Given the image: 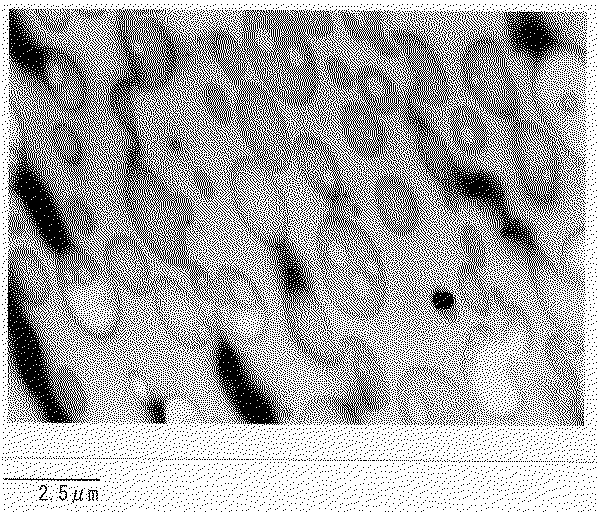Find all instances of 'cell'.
I'll return each instance as SVG.
<instances>
[{"instance_id":"6da1fadb","label":"cell","mask_w":598,"mask_h":512,"mask_svg":"<svg viewBox=\"0 0 598 512\" xmlns=\"http://www.w3.org/2000/svg\"><path fill=\"white\" fill-rule=\"evenodd\" d=\"M317 254L336 305L352 318L375 317L386 295V270L368 233L354 220L329 213L318 230Z\"/></svg>"},{"instance_id":"7a4b0ae2","label":"cell","mask_w":598,"mask_h":512,"mask_svg":"<svg viewBox=\"0 0 598 512\" xmlns=\"http://www.w3.org/2000/svg\"><path fill=\"white\" fill-rule=\"evenodd\" d=\"M243 37L258 79L272 93L296 105L313 98L318 83L314 55L286 11H246Z\"/></svg>"},{"instance_id":"3957f363","label":"cell","mask_w":598,"mask_h":512,"mask_svg":"<svg viewBox=\"0 0 598 512\" xmlns=\"http://www.w3.org/2000/svg\"><path fill=\"white\" fill-rule=\"evenodd\" d=\"M269 251L279 279L287 330L294 345L314 364L338 372L341 340L335 336L303 259L289 240Z\"/></svg>"},{"instance_id":"277c9868","label":"cell","mask_w":598,"mask_h":512,"mask_svg":"<svg viewBox=\"0 0 598 512\" xmlns=\"http://www.w3.org/2000/svg\"><path fill=\"white\" fill-rule=\"evenodd\" d=\"M125 193L131 218L148 247L168 263L184 270L194 268L197 264L186 250V232L192 220L188 200L137 163L129 168Z\"/></svg>"},{"instance_id":"5b68a950","label":"cell","mask_w":598,"mask_h":512,"mask_svg":"<svg viewBox=\"0 0 598 512\" xmlns=\"http://www.w3.org/2000/svg\"><path fill=\"white\" fill-rule=\"evenodd\" d=\"M585 60L574 48L556 45L546 49L535 64L532 91L548 125L547 131L571 151V136L580 142L584 128Z\"/></svg>"},{"instance_id":"8992f818","label":"cell","mask_w":598,"mask_h":512,"mask_svg":"<svg viewBox=\"0 0 598 512\" xmlns=\"http://www.w3.org/2000/svg\"><path fill=\"white\" fill-rule=\"evenodd\" d=\"M58 278L64 307L78 329L96 340L111 338L118 330L122 309L109 273L71 246L60 252Z\"/></svg>"},{"instance_id":"52a82bcc","label":"cell","mask_w":598,"mask_h":512,"mask_svg":"<svg viewBox=\"0 0 598 512\" xmlns=\"http://www.w3.org/2000/svg\"><path fill=\"white\" fill-rule=\"evenodd\" d=\"M272 173L255 158L243 157L233 163L229 175L243 224L268 249L289 240L287 204Z\"/></svg>"},{"instance_id":"ba28073f","label":"cell","mask_w":598,"mask_h":512,"mask_svg":"<svg viewBox=\"0 0 598 512\" xmlns=\"http://www.w3.org/2000/svg\"><path fill=\"white\" fill-rule=\"evenodd\" d=\"M150 293L163 326L181 345L202 348L216 335L211 280L186 287L172 278L159 276L153 278Z\"/></svg>"},{"instance_id":"9c48e42d","label":"cell","mask_w":598,"mask_h":512,"mask_svg":"<svg viewBox=\"0 0 598 512\" xmlns=\"http://www.w3.org/2000/svg\"><path fill=\"white\" fill-rule=\"evenodd\" d=\"M217 329L233 343L257 346L267 337L270 317L256 282L236 267H224L213 279Z\"/></svg>"},{"instance_id":"30bf717a","label":"cell","mask_w":598,"mask_h":512,"mask_svg":"<svg viewBox=\"0 0 598 512\" xmlns=\"http://www.w3.org/2000/svg\"><path fill=\"white\" fill-rule=\"evenodd\" d=\"M511 143L524 196L541 210L554 208L561 189V165L556 140L538 124L518 121L512 130Z\"/></svg>"},{"instance_id":"8fae6325","label":"cell","mask_w":598,"mask_h":512,"mask_svg":"<svg viewBox=\"0 0 598 512\" xmlns=\"http://www.w3.org/2000/svg\"><path fill=\"white\" fill-rule=\"evenodd\" d=\"M237 111L254 158L272 172L285 169L291 159V143L284 119L270 95L258 83L243 87Z\"/></svg>"},{"instance_id":"7c38bea8","label":"cell","mask_w":598,"mask_h":512,"mask_svg":"<svg viewBox=\"0 0 598 512\" xmlns=\"http://www.w3.org/2000/svg\"><path fill=\"white\" fill-rule=\"evenodd\" d=\"M120 37L137 84L156 86L171 74L177 53L160 22L141 9H125L119 15Z\"/></svg>"},{"instance_id":"4fadbf2b","label":"cell","mask_w":598,"mask_h":512,"mask_svg":"<svg viewBox=\"0 0 598 512\" xmlns=\"http://www.w3.org/2000/svg\"><path fill=\"white\" fill-rule=\"evenodd\" d=\"M465 84L490 112L513 120L519 111L517 89L500 45L489 37L473 40L462 59Z\"/></svg>"},{"instance_id":"5bb4252c","label":"cell","mask_w":598,"mask_h":512,"mask_svg":"<svg viewBox=\"0 0 598 512\" xmlns=\"http://www.w3.org/2000/svg\"><path fill=\"white\" fill-rule=\"evenodd\" d=\"M217 366L222 386L237 416L249 424H275L284 415L266 392L240 352L224 333L217 329Z\"/></svg>"},{"instance_id":"9a60e30c","label":"cell","mask_w":598,"mask_h":512,"mask_svg":"<svg viewBox=\"0 0 598 512\" xmlns=\"http://www.w3.org/2000/svg\"><path fill=\"white\" fill-rule=\"evenodd\" d=\"M528 264L531 281L545 311L557 324L569 323L578 314L583 279L555 264L538 248L528 255Z\"/></svg>"},{"instance_id":"2e32d148","label":"cell","mask_w":598,"mask_h":512,"mask_svg":"<svg viewBox=\"0 0 598 512\" xmlns=\"http://www.w3.org/2000/svg\"><path fill=\"white\" fill-rule=\"evenodd\" d=\"M338 372L347 377V397L364 420L381 405L382 374L376 355L362 338L353 335L341 339Z\"/></svg>"},{"instance_id":"e0dca14e","label":"cell","mask_w":598,"mask_h":512,"mask_svg":"<svg viewBox=\"0 0 598 512\" xmlns=\"http://www.w3.org/2000/svg\"><path fill=\"white\" fill-rule=\"evenodd\" d=\"M398 49L405 55L415 80L413 96L432 106L446 102L449 84L443 65L430 45L409 31L392 35Z\"/></svg>"},{"instance_id":"ac0fdd59","label":"cell","mask_w":598,"mask_h":512,"mask_svg":"<svg viewBox=\"0 0 598 512\" xmlns=\"http://www.w3.org/2000/svg\"><path fill=\"white\" fill-rule=\"evenodd\" d=\"M293 153L304 178L328 202L343 191L336 159L319 138L310 134L298 136L293 144Z\"/></svg>"},{"instance_id":"d6986e66","label":"cell","mask_w":598,"mask_h":512,"mask_svg":"<svg viewBox=\"0 0 598 512\" xmlns=\"http://www.w3.org/2000/svg\"><path fill=\"white\" fill-rule=\"evenodd\" d=\"M375 201L381 220L394 234L409 235L420 220V207L410 186L395 175L379 179L375 187Z\"/></svg>"},{"instance_id":"ffe728a7","label":"cell","mask_w":598,"mask_h":512,"mask_svg":"<svg viewBox=\"0 0 598 512\" xmlns=\"http://www.w3.org/2000/svg\"><path fill=\"white\" fill-rule=\"evenodd\" d=\"M38 70L61 105L71 110L84 105L87 97L85 77L69 56L57 50H42L38 57Z\"/></svg>"},{"instance_id":"44dd1931","label":"cell","mask_w":598,"mask_h":512,"mask_svg":"<svg viewBox=\"0 0 598 512\" xmlns=\"http://www.w3.org/2000/svg\"><path fill=\"white\" fill-rule=\"evenodd\" d=\"M409 114L417 125V146L420 158L430 175L444 191L447 201L453 206L461 190L457 166L436 132L416 113L409 111Z\"/></svg>"},{"instance_id":"7402d4cb","label":"cell","mask_w":598,"mask_h":512,"mask_svg":"<svg viewBox=\"0 0 598 512\" xmlns=\"http://www.w3.org/2000/svg\"><path fill=\"white\" fill-rule=\"evenodd\" d=\"M108 273L115 283L134 294L150 293L153 278L144 253L129 237L109 240L105 251Z\"/></svg>"},{"instance_id":"603a6c76","label":"cell","mask_w":598,"mask_h":512,"mask_svg":"<svg viewBox=\"0 0 598 512\" xmlns=\"http://www.w3.org/2000/svg\"><path fill=\"white\" fill-rule=\"evenodd\" d=\"M342 126L352 149L366 158L380 156L386 147V133L378 118L359 103L346 105Z\"/></svg>"},{"instance_id":"cb8c5ba5","label":"cell","mask_w":598,"mask_h":512,"mask_svg":"<svg viewBox=\"0 0 598 512\" xmlns=\"http://www.w3.org/2000/svg\"><path fill=\"white\" fill-rule=\"evenodd\" d=\"M10 276L14 289L25 303L40 305L48 298L49 278L44 265L33 251L18 248L11 253Z\"/></svg>"},{"instance_id":"d4e9b609","label":"cell","mask_w":598,"mask_h":512,"mask_svg":"<svg viewBox=\"0 0 598 512\" xmlns=\"http://www.w3.org/2000/svg\"><path fill=\"white\" fill-rule=\"evenodd\" d=\"M206 43L207 49L237 84L242 88L257 84L256 72L245 49L243 50L228 33L213 32L206 37Z\"/></svg>"},{"instance_id":"484cf974","label":"cell","mask_w":598,"mask_h":512,"mask_svg":"<svg viewBox=\"0 0 598 512\" xmlns=\"http://www.w3.org/2000/svg\"><path fill=\"white\" fill-rule=\"evenodd\" d=\"M302 423L355 424L363 418L348 397L323 396L308 403L298 415Z\"/></svg>"},{"instance_id":"4316f807","label":"cell","mask_w":598,"mask_h":512,"mask_svg":"<svg viewBox=\"0 0 598 512\" xmlns=\"http://www.w3.org/2000/svg\"><path fill=\"white\" fill-rule=\"evenodd\" d=\"M462 245L466 253V262L459 271V283L467 296L485 299L479 272L485 261V249L481 236L473 226H466L462 231Z\"/></svg>"},{"instance_id":"83f0119b","label":"cell","mask_w":598,"mask_h":512,"mask_svg":"<svg viewBox=\"0 0 598 512\" xmlns=\"http://www.w3.org/2000/svg\"><path fill=\"white\" fill-rule=\"evenodd\" d=\"M365 100L380 113H392L398 105V95L389 77L375 67L363 68L357 77Z\"/></svg>"},{"instance_id":"f1b7e54d","label":"cell","mask_w":598,"mask_h":512,"mask_svg":"<svg viewBox=\"0 0 598 512\" xmlns=\"http://www.w3.org/2000/svg\"><path fill=\"white\" fill-rule=\"evenodd\" d=\"M451 130L456 144L466 154L475 155L484 150L487 143L485 125L469 107H459L453 112Z\"/></svg>"},{"instance_id":"f546056e","label":"cell","mask_w":598,"mask_h":512,"mask_svg":"<svg viewBox=\"0 0 598 512\" xmlns=\"http://www.w3.org/2000/svg\"><path fill=\"white\" fill-rule=\"evenodd\" d=\"M52 391L59 406L70 417H80L86 409V397L77 377L68 369L55 372L51 382Z\"/></svg>"},{"instance_id":"4dcf8cb0","label":"cell","mask_w":598,"mask_h":512,"mask_svg":"<svg viewBox=\"0 0 598 512\" xmlns=\"http://www.w3.org/2000/svg\"><path fill=\"white\" fill-rule=\"evenodd\" d=\"M166 423L194 424L204 421L205 414L200 405L185 394H172L163 403Z\"/></svg>"},{"instance_id":"1f68e13d","label":"cell","mask_w":598,"mask_h":512,"mask_svg":"<svg viewBox=\"0 0 598 512\" xmlns=\"http://www.w3.org/2000/svg\"><path fill=\"white\" fill-rule=\"evenodd\" d=\"M561 266L583 279L585 269V225L574 228L564 239L560 250Z\"/></svg>"},{"instance_id":"d6a6232c","label":"cell","mask_w":598,"mask_h":512,"mask_svg":"<svg viewBox=\"0 0 598 512\" xmlns=\"http://www.w3.org/2000/svg\"><path fill=\"white\" fill-rule=\"evenodd\" d=\"M342 18L350 34L357 40L373 43L381 34V17L377 11H343Z\"/></svg>"},{"instance_id":"836d02e7","label":"cell","mask_w":598,"mask_h":512,"mask_svg":"<svg viewBox=\"0 0 598 512\" xmlns=\"http://www.w3.org/2000/svg\"><path fill=\"white\" fill-rule=\"evenodd\" d=\"M51 137L61 158L77 168L82 158V146L75 130L66 124H57L52 129Z\"/></svg>"},{"instance_id":"e575fe53","label":"cell","mask_w":598,"mask_h":512,"mask_svg":"<svg viewBox=\"0 0 598 512\" xmlns=\"http://www.w3.org/2000/svg\"><path fill=\"white\" fill-rule=\"evenodd\" d=\"M290 20L303 33L315 36L329 35L333 28L330 14L327 11H286Z\"/></svg>"},{"instance_id":"d590c367","label":"cell","mask_w":598,"mask_h":512,"mask_svg":"<svg viewBox=\"0 0 598 512\" xmlns=\"http://www.w3.org/2000/svg\"><path fill=\"white\" fill-rule=\"evenodd\" d=\"M203 97L210 114L216 121L226 123L230 119L229 104L220 87L214 83L207 84Z\"/></svg>"},{"instance_id":"8d00e7d4","label":"cell","mask_w":598,"mask_h":512,"mask_svg":"<svg viewBox=\"0 0 598 512\" xmlns=\"http://www.w3.org/2000/svg\"><path fill=\"white\" fill-rule=\"evenodd\" d=\"M67 212L72 224L80 233L89 235L94 231V217L81 199H71L67 205Z\"/></svg>"},{"instance_id":"74e56055","label":"cell","mask_w":598,"mask_h":512,"mask_svg":"<svg viewBox=\"0 0 598 512\" xmlns=\"http://www.w3.org/2000/svg\"><path fill=\"white\" fill-rule=\"evenodd\" d=\"M329 204L330 213L335 215L352 220L359 215V205L354 195L345 188L334 199L329 201Z\"/></svg>"},{"instance_id":"f35d334b","label":"cell","mask_w":598,"mask_h":512,"mask_svg":"<svg viewBox=\"0 0 598 512\" xmlns=\"http://www.w3.org/2000/svg\"><path fill=\"white\" fill-rule=\"evenodd\" d=\"M327 70L333 82L343 89H349L353 84L351 72L345 62L335 56L327 60Z\"/></svg>"},{"instance_id":"ab89813d","label":"cell","mask_w":598,"mask_h":512,"mask_svg":"<svg viewBox=\"0 0 598 512\" xmlns=\"http://www.w3.org/2000/svg\"><path fill=\"white\" fill-rule=\"evenodd\" d=\"M126 385L131 396L140 402L149 400L152 395L151 385L138 372H133L128 376Z\"/></svg>"},{"instance_id":"60d3db41","label":"cell","mask_w":598,"mask_h":512,"mask_svg":"<svg viewBox=\"0 0 598 512\" xmlns=\"http://www.w3.org/2000/svg\"><path fill=\"white\" fill-rule=\"evenodd\" d=\"M36 12L41 21L53 29L64 27L69 18V11L66 9H38Z\"/></svg>"},{"instance_id":"b9f144b4","label":"cell","mask_w":598,"mask_h":512,"mask_svg":"<svg viewBox=\"0 0 598 512\" xmlns=\"http://www.w3.org/2000/svg\"><path fill=\"white\" fill-rule=\"evenodd\" d=\"M195 181H196L199 189L201 190V192L204 195H206L208 197L212 195L211 183H210L209 179L207 178V176L203 172L197 171L195 173Z\"/></svg>"},{"instance_id":"7bdbcfd3","label":"cell","mask_w":598,"mask_h":512,"mask_svg":"<svg viewBox=\"0 0 598 512\" xmlns=\"http://www.w3.org/2000/svg\"><path fill=\"white\" fill-rule=\"evenodd\" d=\"M434 302L436 306H440L441 308L445 309L450 307L453 304L452 297L450 295H446L444 293H440L434 297Z\"/></svg>"},{"instance_id":"ee69618b","label":"cell","mask_w":598,"mask_h":512,"mask_svg":"<svg viewBox=\"0 0 598 512\" xmlns=\"http://www.w3.org/2000/svg\"><path fill=\"white\" fill-rule=\"evenodd\" d=\"M10 225H11V231L13 233H16V232L20 231L21 223H20L19 219L15 215L11 216Z\"/></svg>"}]
</instances>
